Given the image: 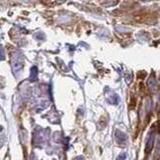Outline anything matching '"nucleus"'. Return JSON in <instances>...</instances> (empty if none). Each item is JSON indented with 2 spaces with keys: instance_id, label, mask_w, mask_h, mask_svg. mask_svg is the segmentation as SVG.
Wrapping results in <instances>:
<instances>
[{
  "instance_id": "f257e3e1",
  "label": "nucleus",
  "mask_w": 160,
  "mask_h": 160,
  "mask_svg": "<svg viewBox=\"0 0 160 160\" xmlns=\"http://www.w3.org/2000/svg\"><path fill=\"white\" fill-rule=\"evenodd\" d=\"M153 142H154V135L151 134V136L149 137V139L147 141V144H146V152H150V150L153 147Z\"/></svg>"
},
{
  "instance_id": "f03ea898",
  "label": "nucleus",
  "mask_w": 160,
  "mask_h": 160,
  "mask_svg": "<svg viewBox=\"0 0 160 160\" xmlns=\"http://www.w3.org/2000/svg\"><path fill=\"white\" fill-rule=\"evenodd\" d=\"M0 130H2V128H1V127H0Z\"/></svg>"
}]
</instances>
